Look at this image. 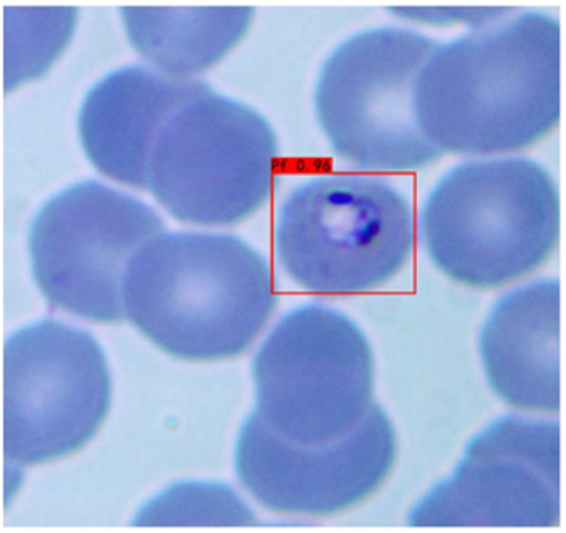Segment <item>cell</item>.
Masks as SVG:
<instances>
[{
	"label": "cell",
	"instance_id": "obj_1",
	"mask_svg": "<svg viewBox=\"0 0 566 533\" xmlns=\"http://www.w3.org/2000/svg\"><path fill=\"white\" fill-rule=\"evenodd\" d=\"M413 114L442 154H506L542 140L562 115L558 19L528 12L439 44L417 77Z\"/></svg>",
	"mask_w": 566,
	"mask_h": 533
},
{
	"label": "cell",
	"instance_id": "obj_2",
	"mask_svg": "<svg viewBox=\"0 0 566 533\" xmlns=\"http://www.w3.org/2000/svg\"><path fill=\"white\" fill-rule=\"evenodd\" d=\"M125 321L190 363L240 356L276 307L273 274L233 234L167 231L137 251L122 288Z\"/></svg>",
	"mask_w": 566,
	"mask_h": 533
},
{
	"label": "cell",
	"instance_id": "obj_3",
	"mask_svg": "<svg viewBox=\"0 0 566 533\" xmlns=\"http://www.w3.org/2000/svg\"><path fill=\"white\" fill-rule=\"evenodd\" d=\"M420 230L447 276L465 286H503L552 257L558 190L548 171L526 158L467 161L430 191Z\"/></svg>",
	"mask_w": 566,
	"mask_h": 533
},
{
	"label": "cell",
	"instance_id": "obj_4",
	"mask_svg": "<svg viewBox=\"0 0 566 533\" xmlns=\"http://www.w3.org/2000/svg\"><path fill=\"white\" fill-rule=\"evenodd\" d=\"M276 158L270 122L205 84L161 127L147 190L181 223L230 227L270 200Z\"/></svg>",
	"mask_w": 566,
	"mask_h": 533
},
{
	"label": "cell",
	"instance_id": "obj_5",
	"mask_svg": "<svg viewBox=\"0 0 566 533\" xmlns=\"http://www.w3.org/2000/svg\"><path fill=\"white\" fill-rule=\"evenodd\" d=\"M416 241L412 207L392 185L357 175L317 177L291 191L276 223L287 276L311 293L349 296L392 280Z\"/></svg>",
	"mask_w": 566,
	"mask_h": 533
},
{
	"label": "cell",
	"instance_id": "obj_6",
	"mask_svg": "<svg viewBox=\"0 0 566 533\" xmlns=\"http://www.w3.org/2000/svg\"><path fill=\"white\" fill-rule=\"evenodd\" d=\"M256 414L283 439L323 446L356 429L374 406V357L350 317L310 304L287 313L253 360Z\"/></svg>",
	"mask_w": 566,
	"mask_h": 533
},
{
	"label": "cell",
	"instance_id": "obj_7",
	"mask_svg": "<svg viewBox=\"0 0 566 533\" xmlns=\"http://www.w3.org/2000/svg\"><path fill=\"white\" fill-rule=\"evenodd\" d=\"M439 42L400 28H376L339 45L317 79V121L337 155L369 170L427 167L442 151L422 134L413 87Z\"/></svg>",
	"mask_w": 566,
	"mask_h": 533
},
{
	"label": "cell",
	"instance_id": "obj_8",
	"mask_svg": "<svg viewBox=\"0 0 566 533\" xmlns=\"http://www.w3.org/2000/svg\"><path fill=\"white\" fill-rule=\"evenodd\" d=\"M107 356L87 331L42 320L9 336L4 347L2 446L11 467L74 456L107 419Z\"/></svg>",
	"mask_w": 566,
	"mask_h": 533
},
{
	"label": "cell",
	"instance_id": "obj_9",
	"mask_svg": "<svg viewBox=\"0 0 566 533\" xmlns=\"http://www.w3.org/2000/svg\"><path fill=\"white\" fill-rule=\"evenodd\" d=\"M164 231L165 221L145 201L101 181L71 185L32 221V276L54 310L91 323H122L128 263Z\"/></svg>",
	"mask_w": 566,
	"mask_h": 533
},
{
	"label": "cell",
	"instance_id": "obj_10",
	"mask_svg": "<svg viewBox=\"0 0 566 533\" xmlns=\"http://www.w3.org/2000/svg\"><path fill=\"white\" fill-rule=\"evenodd\" d=\"M562 520V430L506 416L470 440L449 479L413 505V526L552 529Z\"/></svg>",
	"mask_w": 566,
	"mask_h": 533
},
{
	"label": "cell",
	"instance_id": "obj_11",
	"mask_svg": "<svg viewBox=\"0 0 566 533\" xmlns=\"http://www.w3.org/2000/svg\"><path fill=\"white\" fill-rule=\"evenodd\" d=\"M396 452L392 422L377 404L356 429L323 446L290 442L253 412L238 436L234 467L264 509L327 516L369 499L392 472Z\"/></svg>",
	"mask_w": 566,
	"mask_h": 533
},
{
	"label": "cell",
	"instance_id": "obj_12",
	"mask_svg": "<svg viewBox=\"0 0 566 533\" xmlns=\"http://www.w3.org/2000/svg\"><path fill=\"white\" fill-rule=\"evenodd\" d=\"M148 65H125L97 82L78 111V138L95 170L124 187L147 190L151 148L175 108L203 87Z\"/></svg>",
	"mask_w": 566,
	"mask_h": 533
},
{
	"label": "cell",
	"instance_id": "obj_13",
	"mask_svg": "<svg viewBox=\"0 0 566 533\" xmlns=\"http://www.w3.org/2000/svg\"><path fill=\"white\" fill-rule=\"evenodd\" d=\"M562 286L535 281L505 294L480 334V356L493 393L520 410L558 412Z\"/></svg>",
	"mask_w": 566,
	"mask_h": 533
},
{
	"label": "cell",
	"instance_id": "obj_14",
	"mask_svg": "<svg viewBox=\"0 0 566 533\" xmlns=\"http://www.w3.org/2000/svg\"><path fill=\"white\" fill-rule=\"evenodd\" d=\"M253 8L120 9L125 34L148 67L174 79H195L247 35Z\"/></svg>",
	"mask_w": 566,
	"mask_h": 533
},
{
	"label": "cell",
	"instance_id": "obj_15",
	"mask_svg": "<svg viewBox=\"0 0 566 533\" xmlns=\"http://www.w3.org/2000/svg\"><path fill=\"white\" fill-rule=\"evenodd\" d=\"M77 8H6L2 81L11 92L48 74L77 31Z\"/></svg>",
	"mask_w": 566,
	"mask_h": 533
},
{
	"label": "cell",
	"instance_id": "obj_16",
	"mask_svg": "<svg viewBox=\"0 0 566 533\" xmlns=\"http://www.w3.org/2000/svg\"><path fill=\"white\" fill-rule=\"evenodd\" d=\"M253 510L230 487L180 482L148 500L134 519L137 526H248Z\"/></svg>",
	"mask_w": 566,
	"mask_h": 533
}]
</instances>
